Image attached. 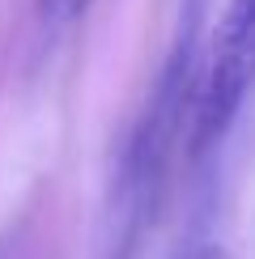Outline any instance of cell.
Segmentation results:
<instances>
[{"mask_svg":"<svg viewBox=\"0 0 255 259\" xmlns=\"http://www.w3.org/2000/svg\"><path fill=\"white\" fill-rule=\"evenodd\" d=\"M183 259H226V251H221V246H196V251L183 255Z\"/></svg>","mask_w":255,"mask_h":259,"instance_id":"cell-3","label":"cell"},{"mask_svg":"<svg viewBox=\"0 0 255 259\" xmlns=\"http://www.w3.org/2000/svg\"><path fill=\"white\" fill-rule=\"evenodd\" d=\"M90 0H42V17L47 21H72Z\"/></svg>","mask_w":255,"mask_h":259,"instance_id":"cell-2","label":"cell"},{"mask_svg":"<svg viewBox=\"0 0 255 259\" xmlns=\"http://www.w3.org/2000/svg\"><path fill=\"white\" fill-rule=\"evenodd\" d=\"M251 60H255V5L251 0H230L226 21L217 30L212 64L196 98V132H191L196 153L217 149L226 140L230 123L238 119V106L251 85Z\"/></svg>","mask_w":255,"mask_h":259,"instance_id":"cell-1","label":"cell"}]
</instances>
